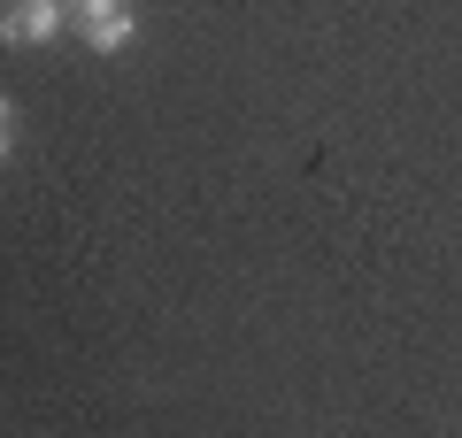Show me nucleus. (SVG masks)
<instances>
[{"mask_svg": "<svg viewBox=\"0 0 462 438\" xmlns=\"http://www.w3.org/2000/svg\"><path fill=\"white\" fill-rule=\"evenodd\" d=\"M78 39L93 54H124L139 39V16H132V0H108V8H93V16H78Z\"/></svg>", "mask_w": 462, "mask_h": 438, "instance_id": "nucleus-2", "label": "nucleus"}, {"mask_svg": "<svg viewBox=\"0 0 462 438\" xmlns=\"http://www.w3.org/2000/svg\"><path fill=\"white\" fill-rule=\"evenodd\" d=\"M8 146H16V108L0 100V162H8Z\"/></svg>", "mask_w": 462, "mask_h": 438, "instance_id": "nucleus-3", "label": "nucleus"}, {"mask_svg": "<svg viewBox=\"0 0 462 438\" xmlns=\"http://www.w3.org/2000/svg\"><path fill=\"white\" fill-rule=\"evenodd\" d=\"M69 32V0H8L0 8V47H47Z\"/></svg>", "mask_w": 462, "mask_h": 438, "instance_id": "nucleus-1", "label": "nucleus"}]
</instances>
